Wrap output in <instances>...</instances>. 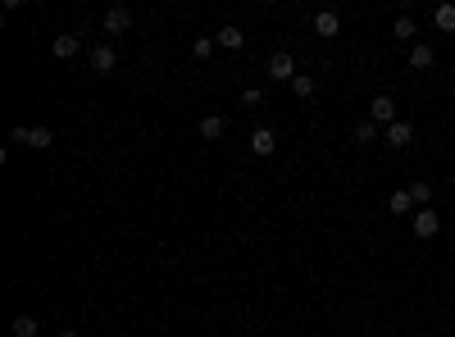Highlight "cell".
Here are the masks:
<instances>
[{"mask_svg": "<svg viewBox=\"0 0 455 337\" xmlns=\"http://www.w3.org/2000/svg\"><path fill=\"white\" fill-rule=\"evenodd\" d=\"M432 60H437V51H432L428 42H414L410 46V69H432Z\"/></svg>", "mask_w": 455, "mask_h": 337, "instance_id": "7c38bea8", "label": "cell"}, {"mask_svg": "<svg viewBox=\"0 0 455 337\" xmlns=\"http://www.w3.org/2000/svg\"><path fill=\"white\" fill-rule=\"evenodd\" d=\"M410 201L419 210H428L432 205V182H410Z\"/></svg>", "mask_w": 455, "mask_h": 337, "instance_id": "5bb4252c", "label": "cell"}, {"mask_svg": "<svg viewBox=\"0 0 455 337\" xmlns=\"http://www.w3.org/2000/svg\"><path fill=\"white\" fill-rule=\"evenodd\" d=\"M383 141H387V146H392V151H401V146H410V141H414V123H405V119H396V123H387V128H383Z\"/></svg>", "mask_w": 455, "mask_h": 337, "instance_id": "7a4b0ae2", "label": "cell"}, {"mask_svg": "<svg viewBox=\"0 0 455 337\" xmlns=\"http://www.w3.org/2000/svg\"><path fill=\"white\" fill-rule=\"evenodd\" d=\"M114 64H119V55H114L110 42L91 46V69H96V73H114Z\"/></svg>", "mask_w": 455, "mask_h": 337, "instance_id": "8992f818", "label": "cell"}, {"mask_svg": "<svg viewBox=\"0 0 455 337\" xmlns=\"http://www.w3.org/2000/svg\"><path fill=\"white\" fill-rule=\"evenodd\" d=\"M269 78H274V82H292L296 78V60L287 51H278L274 60H269Z\"/></svg>", "mask_w": 455, "mask_h": 337, "instance_id": "277c9868", "label": "cell"}, {"mask_svg": "<svg viewBox=\"0 0 455 337\" xmlns=\"http://www.w3.org/2000/svg\"><path fill=\"white\" fill-rule=\"evenodd\" d=\"M410 210H414L410 187H405V191H392V215H410Z\"/></svg>", "mask_w": 455, "mask_h": 337, "instance_id": "ffe728a7", "label": "cell"}, {"mask_svg": "<svg viewBox=\"0 0 455 337\" xmlns=\"http://www.w3.org/2000/svg\"><path fill=\"white\" fill-rule=\"evenodd\" d=\"M51 55H55V60H73V55H77V37L73 32L55 37V42H51Z\"/></svg>", "mask_w": 455, "mask_h": 337, "instance_id": "4fadbf2b", "label": "cell"}, {"mask_svg": "<svg viewBox=\"0 0 455 337\" xmlns=\"http://www.w3.org/2000/svg\"><path fill=\"white\" fill-rule=\"evenodd\" d=\"M55 337H77V329H60V333H55Z\"/></svg>", "mask_w": 455, "mask_h": 337, "instance_id": "603a6c76", "label": "cell"}, {"mask_svg": "<svg viewBox=\"0 0 455 337\" xmlns=\"http://www.w3.org/2000/svg\"><path fill=\"white\" fill-rule=\"evenodd\" d=\"M314 32H319V37H337V32H342V14H333V9H319V14H314Z\"/></svg>", "mask_w": 455, "mask_h": 337, "instance_id": "30bf717a", "label": "cell"}, {"mask_svg": "<svg viewBox=\"0 0 455 337\" xmlns=\"http://www.w3.org/2000/svg\"><path fill=\"white\" fill-rule=\"evenodd\" d=\"M410 228H414V237H423V242H428V237L442 233V219L432 215V205H428V210H414V215H410Z\"/></svg>", "mask_w": 455, "mask_h": 337, "instance_id": "6da1fadb", "label": "cell"}, {"mask_svg": "<svg viewBox=\"0 0 455 337\" xmlns=\"http://www.w3.org/2000/svg\"><path fill=\"white\" fill-rule=\"evenodd\" d=\"M432 23H437L442 32H455V5H437L432 9Z\"/></svg>", "mask_w": 455, "mask_h": 337, "instance_id": "9a60e30c", "label": "cell"}, {"mask_svg": "<svg viewBox=\"0 0 455 337\" xmlns=\"http://www.w3.org/2000/svg\"><path fill=\"white\" fill-rule=\"evenodd\" d=\"M224 132H228V119H224V114H205V119H200V137H205V141H219Z\"/></svg>", "mask_w": 455, "mask_h": 337, "instance_id": "8fae6325", "label": "cell"}, {"mask_svg": "<svg viewBox=\"0 0 455 337\" xmlns=\"http://www.w3.org/2000/svg\"><path fill=\"white\" fill-rule=\"evenodd\" d=\"M392 37H396V42H410V37H414V18H410V14H401V18L392 23Z\"/></svg>", "mask_w": 455, "mask_h": 337, "instance_id": "ac0fdd59", "label": "cell"}, {"mask_svg": "<svg viewBox=\"0 0 455 337\" xmlns=\"http://www.w3.org/2000/svg\"><path fill=\"white\" fill-rule=\"evenodd\" d=\"M369 119H373V123H383V128H387V123H396V101H392V96H373Z\"/></svg>", "mask_w": 455, "mask_h": 337, "instance_id": "52a82bcc", "label": "cell"}, {"mask_svg": "<svg viewBox=\"0 0 455 337\" xmlns=\"http://www.w3.org/2000/svg\"><path fill=\"white\" fill-rule=\"evenodd\" d=\"M292 91H296V96H301V101H309V96H314V91H319V82H314V78H309V73H296V78H292Z\"/></svg>", "mask_w": 455, "mask_h": 337, "instance_id": "e0dca14e", "label": "cell"}, {"mask_svg": "<svg viewBox=\"0 0 455 337\" xmlns=\"http://www.w3.org/2000/svg\"><path fill=\"white\" fill-rule=\"evenodd\" d=\"M14 141H27L32 151H46L55 141V132L51 128H14Z\"/></svg>", "mask_w": 455, "mask_h": 337, "instance_id": "5b68a950", "label": "cell"}, {"mask_svg": "<svg viewBox=\"0 0 455 337\" xmlns=\"http://www.w3.org/2000/svg\"><path fill=\"white\" fill-rule=\"evenodd\" d=\"M274 151H278L274 128H255L250 132V155H274Z\"/></svg>", "mask_w": 455, "mask_h": 337, "instance_id": "ba28073f", "label": "cell"}, {"mask_svg": "<svg viewBox=\"0 0 455 337\" xmlns=\"http://www.w3.org/2000/svg\"><path fill=\"white\" fill-rule=\"evenodd\" d=\"M264 101V91H259V87H246V91H241V105H259Z\"/></svg>", "mask_w": 455, "mask_h": 337, "instance_id": "7402d4cb", "label": "cell"}, {"mask_svg": "<svg viewBox=\"0 0 455 337\" xmlns=\"http://www.w3.org/2000/svg\"><path fill=\"white\" fill-rule=\"evenodd\" d=\"M128 27H132V9H128V5H114V9H105V32H110V37L128 32Z\"/></svg>", "mask_w": 455, "mask_h": 337, "instance_id": "3957f363", "label": "cell"}, {"mask_svg": "<svg viewBox=\"0 0 455 337\" xmlns=\"http://www.w3.org/2000/svg\"><path fill=\"white\" fill-rule=\"evenodd\" d=\"M9 329H14V337H37V319H32V314H18Z\"/></svg>", "mask_w": 455, "mask_h": 337, "instance_id": "d6986e66", "label": "cell"}, {"mask_svg": "<svg viewBox=\"0 0 455 337\" xmlns=\"http://www.w3.org/2000/svg\"><path fill=\"white\" fill-rule=\"evenodd\" d=\"M355 141H364V146L378 141V123H373V119H355Z\"/></svg>", "mask_w": 455, "mask_h": 337, "instance_id": "2e32d148", "label": "cell"}, {"mask_svg": "<svg viewBox=\"0 0 455 337\" xmlns=\"http://www.w3.org/2000/svg\"><path fill=\"white\" fill-rule=\"evenodd\" d=\"M214 37H196V42H191V55H196V60H210V51H214Z\"/></svg>", "mask_w": 455, "mask_h": 337, "instance_id": "44dd1931", "label": "cell"}, {"mask_svg": "<svg viewBox=\"0 0 455 337\" xmlns=\"http://www.w3.org/2000/svg\"><path fill=\"white\" fill-rule=\"evenodd\" d=\"M214 42L224 46V51H241V46H246V32H241L237 23H224V27L214 32Z\"/></svg>", "mask_w": 455, "mask_h": 337, "instance_id": "9c48e42d", "label": "cell"}]
</instances>
